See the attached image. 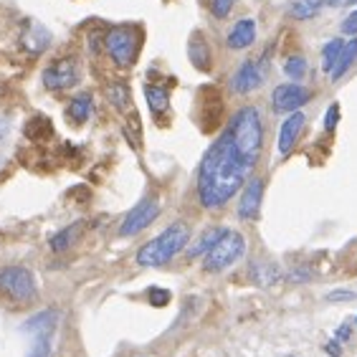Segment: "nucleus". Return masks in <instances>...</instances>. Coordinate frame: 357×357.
Returning a JSON list of instances; mask_svg holds the SVG:
<instances>
[{"label":"nucleus","instance_id":"29","mask_svg":"<svg viewBox=\"0 0 357 357\" xmlns=\"http://www.w3.org/2000/svg\"><path fill=\"white\" fill-rule=\"evenodd\" d=\"M357 299V292H350V289H337V292H329L327 301H350Z\"/></svg>","mask_w":357,"mask_h":357},{"label":"nucleus","instance_id":"13","mask_svg":"<svg viewBox=\"0 0 357 357\" xmlns=\"http://www.w3.org/2000/svg\"><path fill=\"white\" fill-rule=\"evenodd\" d=\"M253 41H256V21L253 18H241L238 23H233V29L228 31V38H225L228 49L233 51L248 49Z\"/></svg>","mask_w":357,"mask_h":357},{"label":"nucleus","instance_id":"34","mask_svg":"<svg viewBox=\"0 0 357 357\" xmlns=\"http://www.w3.org/2000/svg\"><path fill=\"white\" fill-rule=\"evenodd\" d=\"M6 134H8V119L0 117V137H6Z\"/></svg>","mask_w":357,"mask_h":357},{"label":"nucleus","instance_id":"10","mask_svg":"<svg viewBox=\"0 0 357 357\" xmlns=\"http://www.w3.org/2000/svg\"><path fill=\"white\" fill-rule=\"evenodd\" d=\"M261 200H264V180L251 177L248 182H244V193L238 200V218L241 221H256L261 213Z\"/></svg>","mask_w":357,"mask_h":357},{"label":"nucleus","instance_id":"2","mask_svg":"<svg viewBox=\"0 0 357 357\" xmlns=\"http://www.w3.org/2000/svg\"><path fill=\"white\" fill-rule=\"evenodd\" d=\"M190 241V228L185 223H173L168 225L165 231L157 238L148 241L137 251V264L145 269H154V267H165L170 261L175 259L177 253L188 246Z\"/></svg>","mask_w":357,"mask_h":357},{"label":"nucleus","instance_id":"31","mask_svg":"<svg viewBox=\"0 0 357 357\" xmlns=\"http://www.w3.org/2000/svg\"><path fill=\"white\" fill-rule=\"evenodd\" d=\"M352 337V327H350V322H344V324H340V329H337V342H347Z\"/></svg>","mask_w":357,"mask_h":357},{"label":"nucleus","instance_id":"27","mask_svg":"<svg viewBox=\"0 0 357 357\" xmlns=\"http://www.w3.org/2000/svg\"><path fill=\"white\" fill-rule=\"evenodd\" d=\"M148 296H150V304H152V307H165V304L170 301V292H168V289L152 287Z\"/></svg>","mask_w":357,"mask_h":357},{"label":"nucleus","instance_id":"14","mask_svg":"<svg viewBox=\"0 0 357 357\" xmlns=\"http://www.w3.org/2000/svg\"><path fill=\"white\" fill-rule=\"evenodd\" d=\"M188 56L198 71L210 69V46L203 38V33H193V38L188 41Z\"/></svg>","mask_w":357,"mask_h":357},{"label":"nucleus","instance_id":"15","mask_svg":"<svg viewBox=\"0 0 357 357\" xmlns=\"http://www.w3.org/2000/svg\"><path fill=\"white\" fill-rule=\"evenodd\" d=\"M51 43V33L46 29H43L41 23H29V29H26V33H23V46L31 51V54H41V51L49 49Z\"/></svg>","mask_w":357,"mask_h":357},{"label":"nucleus","instance_id":"35","mask_svg":"<svg viewBox=\"0 0 357 357\" xmlns=\"http://www.w3.org/2000/svg\"><path fill=\"white\" fill-rule=\"evenodd\" d=\"M355 324H357V317H355Z\"/></svg>","mask_w":357,"mask_h":357},{"label":"nucleus","instance_id":"28","mask_svg":"<svg viewBox=\"0 0 357 357\" xmlns=\"http://www.w3.org/2000/svg\"><path fill=\"white\" fill-rule=\"evenodd\" d=\"M337 122H340V104H329L327 114H324V129H327V132H335Z\"/></svg>","mask_w":357,"mask_h":357},{"label":"nucleus","instance_id":"26","mask_svg":"<svg viewBox=\"0 0 357 357\" xmlns=\"http://www.w3.org/2000/svg\"><path fill=\"white\" fill-rule=\"evenodd\" d=\"M233 6H236V0H210V13L213 18H228Z\"/></svg>","mask_w":357,"mask_h":357},{"label":"nucleus","instance_id":"3","mask_svg":"<svg viewBox=\"0 0 357 357\" xmlns=\"http://www.w3.org/2000/svg\"><path fill=\"white\" fill-rule=\"evenodd\" d=\"M246 251V238L241 236L238 231H228L221 238H218L216 244L210 246V251L205 253V261H203V269L210 273H218L223 271V269L233 267Z\"/></svg>","mask_w":357,"mask_h":357},{"label":"nucleus","instance_id":"12","mask_svg":"<svg viewBox=\"0 0 357 357\" xmlns=\"http://www.w3.org/2000/svg\"><path fill=\"white\" fill-rule=\"evenodd\" d=\"M304 125H307V117H304L301 112H292L287 119H284V125L279 127V154L287 157V154L294 150Z\"/></svg>","mask_w":357,"mask_h":357},{"label":"nucleus","instance_id":"22","mask_svg":"<svg viewBox=\"0 0 357 357\" xmlns=\"http://www.w3.org/2000/svg\"><path fill=\"white\" fill-rule=\"evenodd\" d=\"M342 46H344L342 38H332L329 43H324V49H322V71L324 74H329V71L335 69L337 58H340V54H342Z\"/></svg>","mask_w":357,"mask_h":357},{"label":"nucleus","instance_id":"20","mask_svg":"<svg viewBox=\"0 0 357 357\" xmlns=\"http://www.w3.org/2000/svg\"><path fill=\"white\" fill-rule=\"evenodd\" d=\"M66 117H69L74 125H84L86 119L91 117V97L89 94H79V97L71 99V104L66 106Z\"/></svg>","mask_w":357,"mask_h":357},{"label":"nucleus","instance_id":"16","mask_svg":"<svg viewBox=\"0 0 357 357\" xmlns=\"http://www.w3.org/2000/svg\"><path fill=\"white\" fill-rule=\"evenodd\" d=\"M357 61V38H350V43H344L342 46V54H340V58H337L335 69L329 71V79L332 81H340V79L350 71V66Z\"/></svg>","mask_w":357,"mask_h":357},{"label":"nucleus","instance_id":"25","mask_svg":"<svg viewBox=\"0 0 357 357\" xmlns=\"http://www.w3.org/2000/svg\"><path fill=\"white\" fill-rule=\"evenodd\" d=\"M284 74H287L289 79L299 81V79L307 77V61L301 56H289L287 63H284Z\"/></svg>","mask_w":357,"mask_h":357},{"label":"nucleus","instance_id":"9","mask_svg":"<svg viewBox=\"0 0 357 357\" xmlns=\"http://www.w3.org/2000/svg\"><path fill=\"white\" fill-rule=\"evenodd\" d=\"M79 81V63L74 58H61L58 63H51L43 71V86L51 91H63Z\"/></svg>","mask_w":357,"mask_h":357},{"label":"nucleus","instance_id":"6","mask_svg":"<svg viewBox=\"0 0 357 357\" xmlns=\"http://www.w3.org/2000/svg\"><path fill=\"white\" fill-rule=\"evenodd\" d=\"M54 329H56V312H51V309L23 324V332L33 335V344H31L29 357H51Z\"/></svg>","mask_w":357,"mask_h":357},{"label":"nucleus","instance_id":"8","mask_svg":"<svg viewBox=\"0 0 357 357\" xmlns=\"http://www.w3.org/2000/svg\"><path fill=\"white\" fill-rule=\"evenodd\" d=\"M312 99V94H309L307 86L296 84V81H292V84H281L273 89L271 94V106L273 112L279 114H292L296 112L299 106H304Z\"/></svg>","mask_w":357,"mask_h":357},{"label":"nucleus","instance_id":"32","mask_svg":"<svg viewBox=\"0 0 357 357\" xmlns=\"http://www.w3.org/2000/svg\"><path fill=\"white\" fill-rule=\"evenodd\" d=\"M324 352H327L329 357H342V347H340L337 340H332V342L324 344Z\"/></svg>","mask_w":357,"mask_h":357},{"label":"nucleus","instance_id":"11","mask_svg":"<svg viewBox=\"0 0 357 357\" xmlns=\"http://www.w3.org/2000/svg\"><path fill=\"white\" fill-rule=\"evenodd\" d=\"M261 84H264V69H261V63L253 61V58L241 63L231 79V89L236 91V94H251V91L259 89Z\"/></svg>","mask_w":357,"mask_h":357},{"label":"nucleus","instance_id":"4","mask_svg":"<svg viewBox=\"0 0 357 357\" xmlns=\"http://www.w3.org/2000/svg\"><path fill=\"white\" fill-rule=\"evenodd\" d=\"M140 31L134 26H119L106 33V54L117 66H132L140 51Z\"/></svg>","mask_w":357,"mask_h":357},{"label":"nucleus","instance_id":"19","mask_svg":"<svg viewBox=\"0 0 357 357\" xmlns=\"http://www.w3.org/2000/svg\"><path fill=\"white\" fill-rule=\"evenodd\" d=\"M145 99H148L150 112H152L154 117H160L162 112H168V106H170V91L165 89V86L148 84V86H145Z\"/></svg>","mask_w":357,"mask_h":357},{"label":"nucleus","instance_id":"1","mask_svg":"<svg viewBox=\"0 0 357 357\" xmlns=\"http://www.w3.org/2000/svg\"><path fill=\"white\" fill-rule=\"evenodd\" d=\"M264 148V125L256 106L231 117L225 132L208 148L198 170V200L208 210L223 208L244 188Z\"/></svg>","mask_w":357,"mask_h":357},{"label":"nucleus","instance_id":"23","mask_svg":"<svg viewBox=\"0 0 357 357\" xmlns=\"http://www.w3.org/2000/svg\"><path fill=\"white\" fill-rule=\"evenodd\" d=\"M106 99L117 109H127V104H129V86L125 81H114V84L106 86Z\"/></svg>","mask_w":357,"mask_h":357},{"label":"nucleus","instance_id":"30","mask_svg":"<svg viewBox=\"0 0 357 357\" xmlns=\"http://www.w3.org/2000/svg\"><path fill=\"white\" fill-rule=\"evenodd\" d=\"M342 33L357 35V10L355 13H350V18H344L342 21Z\"/></svg>","mask_w":357,"mask_h":357},{"label":"nucleus","instance_id":"18","mask_svg":"<svg viewBox=\"0 0 357 357\" xmlns=\"http://www.w3.org/2000/svg\"><path fill=\"white\" fill-rule=\"evenodd\" d=\"M251 279L259 284V287H273L276 281L281 279V271L276 264H267V261H256L251 264Z\"/></svg>","mask_w":357,"mask_h":357},{"label":"nucleus","instance_id":"33","mask_svg":"<svg viewBox=\"0 0 357 357\" xmlns=\"http://www.w3.org/2000/svg\"><path fill=\"white\" fill-rule=\"evenodd\" d=\"M289 279L292 281H309L312 279V271H292L289 273Z\"/></svg>","mask_w":357,"mask_h":357},{"label":"nucleus","instance_id":"7","mask_svg":"<svg viewBox=\"0 0 357 357\" xmlns=\"http://www.w3.org/2000/svg\"><path fill=\"white\" fill-rule=\"evenodd\" d=\"M157 216H160V203H157L154 198H145V200H140V203L127 213V218L122 221V225H119V236H125V238L137 236V233L145 231L148 225H152L154 221H157Z\"/></svg>","mask_w":357,"mask_h":357},{"label":"nucleus","instance_id":"21","mask_svg":"<svg viewBox=\"0 0 357 357\" xmlns=\"http://www.w3.org/2000/svg\"><path fill=\"white\" fill-rule=\"evenodd\" d=\"M223 233H225V228H218V225H216V228H208V231H203V236H200V238H198V241H196V244L190 246L188 256H190V259H198V256H205V253L210 251V246L216 244V241H218V238H221V236H223Z\"/></svg>","mask_w":357,"mask_h":357},{"label":"nucleus","instance_id":"24","mask_svg":"<svg viewBox=\"0 0 357 357\" xmlns=\"http://www.w3.org/2000/svg\"><path fill=\"white\" fill-rule=\"evenodd\" d=\"M77 236H79V223H74V225L63 228V231H58L56 236L51 238V248H54V251H66V248L74 246Z\"/></svg>","mask_w":357,"mask_h":357},{"label":"nucleus","instance_id":"17","mask_svg":"<svg viewBox=\"0 0 357 357\" xmlns=\"http://www.w3.org/2000/svg\"><path fill=\"white\" fill-rule=\"evenodd\" d=\"M324 6H327V0H292L289 3V15L294 21H309V18L319 15Z\"/></svg>","mask_w":357,"mask_h":357},{"label":"nucleus","instance_id":"5","mask_svg":"<svg viewBox=\"0 0 357 357\" xmlns=\"http://www.w3.org/2000/svg\"><path fill=\"white\" fill-rule=\"evenodd\" d=\"M0 294L8 296L10 301H18V304L31 301L35 296L33 273L23 267L0 269Z\"/></svg>","mask_w":357,"mask_h":357}]
</instances>
